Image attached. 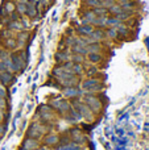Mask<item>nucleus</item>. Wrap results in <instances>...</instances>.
Segmentation results:
<instances>
[{"label":"nucleus","mask_w":149,"mask_h":150,"mask_svg":"<svg viewBox=\"0 0 149 150\" xmlns=\"http://www.w3.org/2000/svg\"><path fill=\"white\" fill-rule=\"evenodd\" d=\"M8 17H9V20H11V21H17V20H20L21 16L15 11V12H12L9 16H8Z\"/></svg>","instance_id":"nucleus-37"},{"label":"nucleus","mask_w":149,"mask_h":150,"mask_svg":"<svg viewBox=\"0 0 149 150\" xmlns=\"http://www.w3.org/2000/svg\"><path fill=\"white\" fill-rule=\"evenodd\" d=\"M92 12L96 16H107L108 15V9L104 7H95V8H92Z\"/></svg>","instance_id":"nucleus-33"},{"label":"nucleus","mask_w":149,"mask_h":150,"mask_svg":"<svg viewBox=\"0 0 149 150\" xmlns=\"http://www.w3.org/2000/svg\"><path fill=\"white\" fill-rule=\"evenodd\" d=\"M57 80H58V79H57ZM58 82H60L61 87L67 88V87H74V86H78L79 83L82 82V80L79 79L78 75H70V76H67V78H63V79H60Z\"/></svg>","instance_id":"nucleus-9"},{"label":"nucleus","mask_w":149,"mask_h":150,"mask_svg":"<svg viewBox=\"0 0 149 150\" xmlns=\"http://www.w3.org/2000/svg\"><path fill=\"white\" fill-rule=\"evenodd\" d=\"M86 49H87V54L89 53H102L103 52L102 42H92V44L87 45Z\"/></svg>","instance_id":"nucleus-25"},{"label":"nucleus","mask_w":149,"mask_h":150,"mask_svg":"<svg viewBox=\"0 0 149 150\" xmlns=\"http://www.w3.org/2000/svg\"><path fill=\"white\" fill-rule=\"evenodd\" d=\"M8 105L7 98H0V109H5Z\"/></svg>","instance_id":"nucleus-38"},{"label":"nucleus","mask_w":149,"mask_h":150,"mask_svg":"<svg viewBox=\"0 0 149 150\" xmlns=\"http://www.w3.org/2000/svg\"><path fill=\"white\" fill-rule=\"evenodd\" d=\"M100 1H102V7L108 8V7H111L114 3H116V0H100Z\"/></svg>","instance_id":"nucleus-36"},{"label":"nucleus","mask_w":149,"mask_h":150,"mask_svg":"<svg viewBox=\"0 0 149 150\" xmlns=\"http://www.w3.org/2000/svg\"><path fill=\"white\" fill-rule=\"evenodd\" d=\"M54 59H55V62H57L58 65L65 63V62H69V61H71V52L70 50H62V52L58 50V52L55 53V55H54Z\"/></svg>","instance_id":"nucleus-13"},{"label":"nucleus","mask_w":149,"mask_h":150,"mask_svg":"<svg viewBox=\"0 0 149 150\" xmlns=\"http://www.w3.org/2000/svg\"><path fill=\"white\" fill-rule=\"evenodd\" d=\"M7 28L11 29V30H13L15 33H18V32H21V30H25V29H24V26H23V24L20 23V20L9 21V24L7 25Z\"/></svg>","instance_id":"nucleus-26"},{"label":"nucleus","mask_w":149,"mask_h":150,"mask_svg":"<svg viewBox=\"0 0 149 150\" xmlns=\"http://www.w3.org/2000/svg\"><path fill=\"white\" fill-rule=\"evenodd\" d=\"M107 9H108V15H110V16H118L119 13L123 12V8L120 7V4H119L118 1L114 3V4L111 5V7H108V8H107Z\"/></svg>","instance_id":"nucleus-27"},{"label":"nucleus","mask_w":149,"mask_h":150,"mask_svg":"<svg viewBox=\"0 0 149 150\" xmlns=\"http://www.w3.org/2000/svg\"><path fill=\"white\" fill-rule=\"evenodd\" d=\"M106 36H107V38H110V40H118L119 38V34H118L116 28H106Z\"/></svg>","instance_id":"nucleus-32"},{"label":"nucleus","mask_w":149,"mask_h":150,"mask_svg":"<svg viewBox=\"0 0 149 150\" xmlns=\"http://www.w3.org/2000/svg\"><path fill=\"white\" fill-rule=\"evenodd\" d=\"M60 150H79V145L75 142H69L65 144V146H62Z\"/></svg>","instance_id":"nucleus-34"},{"label":"nucleus","mask_w":149,"mask_h":150,"mask_svg":"<svg viewBox=\"0 0 149 150\" xmlns=\"http://www.w3.org/2000/svg\"><path fill=\"white\" fill-rule=\"evenodd\" d=\"M71 62L74 63H81V65H83V63H86V55H82V54H74V53H71Z\"/></svg>","instance_id":"nucleus-31"},{"label":"nucleus","mask_w":149,"mask_h":150,"mask_svg":"<svg viewBox=\"0 0 149 150\" xmlns=\"http://www.w3.org/2000/svg\"><path fill=\"white\" fill-rule=\"evenodd\" d=\"M94 42H103L107 40V36H106V29H102V28H95L92 30V33L90 34Z\"/></svg>","instance_id":"nucleus-15"},{"label":"nucleus","mask_w":149,"mask_h":150,"mask_svg":"<svg viewBox=\"0 0 149 150\" xmlns=\"http://www.w3.org/2000/svg\"><path fill=\"white\" fill-rule=\"evenodd\" d=\"M3 132H4V128H3L1 125H0V137H1V136H3Z\"/></svg>","instance_id":"nucleus-41"},{"label":"nucleus","mask_w":149,"mask_h":150,"mask_svg":"<svg viewBox=\"0 0 149 150\" xmlns=\"http://www.w3.org/2000/svg\"><path fill=\"white\" fill-rule=\"evenodd\" d=\"M16 33L13 30H11V29L8 28H1L0 29V38L4 40V38H9V37H15Z\"/></svg>","instance_id":"nucleus-30"},{"label":"nucleus","mask_w":149,"mask_h":150,"mask_svg":"<svg viewBox=\"0 0 149 150\" xmlns=\"http://www.w3.org/2000/svg\"><path fill=\"white\" fill-rule=\"evenodd\" d=\"M107 16H98L94 20V23H92V25L95 26V28H102V29H106L107 28Z\"/></svg>","instance_id":"nucleus-24"},{"label":"nucleus","mask_w":149,"mask_h":150,"mask_svg":"<svg viewBox=\"0 0 149 150\" xmlns=\"http://www.w3.org/2000/svg\"><path fill=\"white\" fill-rule=\"evenodd\" d=\"M3 71H7V66H5L4 61H0V73H3Z\"/></svg>","instance_id":"nucleus-39"},{"label":"nucleus","mask_w":149,"mask_h":150,"mask_svg":"<svg viewBox=\"0 0 149 150\" xmlns=\"http://www.w3.org/2000/svg\"><path fill=\"white\" fill-rule=\"evenodd\" d=\"M82 83V90L83 92H91V93H95V92H99V91L103 90V82L98 78H87L84 79Z\"/></svg>","instance_id":"nucleus-4"},{"label":"nucleus","mask_w":149,"mask_h":150,"mask_svg":"<svg viewBox=\"0 0 149 150\" xmlns=\"http://www.w3.org/2000/svg\"><path fill=\"white\" fill-rule=\"evenodd\" d=\"M98 16L95 15L94 12H92V9H90V8H86L84 11H82L81 13V23L83 24H91L94 23V20Z\"/></svg>","instance_id":"nucleus-11"},{"label":"nucleus","mask_w":149,"mask_h":150,"mask_svg":"<svg viewBox=\"0 0 149 150\" xmlns=\"http://www.w3.org/2000/svg\"><path fill=\"white\" fill-rule=\"evenodd\" d=\"M70 52L74 54H82V55H87V49L86 46H81V45H73L70 47Z\"/></svg>","instance_id":"nucleus-28"},{"label":"nucleus","mask_w":149,"mask_h":150,"mask_svg":"<svg viewBox=\"0 0 149 150\" xmlns=\"http://www.w3.org/2000/svg\"><path fill=\"white\" fill-rule=\"evenodd\" d=\"M7 95H8L7 87H5V86H3L1 83H0V98H7Z\"/></svg>","instance_id":"nucleus-35"},{"label":"nucleus","mask_w":149,"mask_h":150,"mask_svg":"<svg viewBox=\"0 0 149 150\" xmlns=\"http://www.w3.org/2000/svg\"><path fill=\"white\" fill-rule=\"evenodd\" d=\"M44 144L46 146H55L60 144V137L57 134H53V133L52 134H48L44 138Z\"/></svg>","instance_id":"nucleus-22"},{"label":"nucleus","mask_w":149,"mask_h":150,"mask_svg":"<svg viewBox=\"0 0 149 150\" xmlns=\"http://www.w3.org/2000/svg\"><path fill=\"white\" fill-rule=\"evenodd\" d=\"M4 112H3V109H0V122L3 121V120H4Z\"/></svg>","instance_id":"nucleus-40"},{"label":"nucleus","mask_w":149,"mask_h":150,"mask_svg":"<svg viewBox=\"0 0 149 150\" xmlns=\"http://www.w3.org/2000/svg\"><path fill=\"white\" fill-rule=\"evenodd\" d=\"M15 82V74L9 73V71H3V73H0V83H1L3 86H11L12 83Z\"/></svg>","instance_id":"nucleus-16"},{"label":"nucleus","mask_w":149,"mask_h":150,"mask_svg":"<svg viewBox=\"0 0 149 150\" xmlns=\"http://www.w3.org/2000/svg\"><path fill=\"white\" fill-rule=\"evenodd\" d=\"M86 61L89 63H91V65H98V63H100L103 61V55L102 53H89L86 55Z\"/></svg>","instance_id":"nucleus-20"},{"label":"nucleus","mask_w":149,"mask_h":150,"mask_svg":"<svg viewBox=\"0 0 149 150\" xmlns=\"http://www.w3.org/2000/svg\"><path fill=\"white\" fill-rule=\"evenodd\" d=\"M12 1H15V3H16V1H18V0H12Z\"/></svg>","instance_id":"nucleus-43"},{"label":"nucleus","mask_w":149,"mask_h":150,"mask_svg":"<svg viewBox=\"0 0 149 150\" xmlns=\"http://www.w3.org/2000/svg\"><path fill=\"white\" fill-rule=\"evenodd\" d=\"M21 149L24 150H34V149H38V141L36 138H31V137H26L24 140L23 145H21Z\"/></svg>","instance_id":"nucleus-18"},{"label":"nucleus","mask_w":149,"mask_h":150,"mask_svg":"<svg viewBox=\"0 0 149 150\" xmlns=\"http://www.w3.org/2000/svg\"><path fill=\"white\" fill-rule=\"evenodd\" d=\"M28 0H18L16 1V12L20 16H25L26 13V8H28Z\"/></svg>","instance_id":"nucleus-23"},{"label":"nucleus","mask_w":149,"mask_h":150,"mask_svg":"<svg viewBox=\"0 0 149 150\" xmlns=\"http://www.w3.org/2000/svg\"><path fill=\"white\" fill-rule=\"evenodd\" d=\"M28 1H37V0H28Z\"/></svg>","instance_id":"nucleus-42"},{"label":"nucleus","mask_w":149,"mask_h":150,"mask_svg":"<svg viewBox=\"0 0 149 150\" xmlns=\"http://www.w3.org/2000/svg\"><path fill=\"white\" fill-rule=\"evenodd\" d=\"M46 132V127H45L44 124H42L41 121H34L33 124L29 127V129H28V137H31V138H40V137H42L44 136V133Z\"/></svg>","instance_id":"nucleus-5"},{"label":"nucleus","mask_w":149,"mask_h":150,"mask_svg":"<svg viewBox=\"0 0 149 150\" xmlns=\"http://www.w3.org/2000/svg\"><path fill=\"white\" fill-rule=\"evenodd\" d=\"M63 96L69 99H74V98H79V96L83 93V90L79 88L78 86H74V87H67V88H63L62 91Z\"/></svg>","instance_id":"nucleus-10"},{"label":"nucleus","mask_w":149,"mask_h":150,"mask_svg":"<svg viewBox=\"0 0 149 150\" xmlns=\"http://www.w3.org/2000/svg\"><path fill=\"white\" fill-rule=\"evenodd\" d=\"M116 1H118V0H116Z\"/></svg>","instance_id":"nucleus-44"},{"label":"nucleus","mask_w":149,"mask_h":150,"mask_svg":"<svg viewBox=\"0 0 149 150\" xmlns=\"http://www.w3.org/2000/svg\"><path fill=\"white\" fill-rule=\"evenodd\" d=\"M118 3L123 8V11L135 12V8H136V1L135 0H118Z\"/></svg>","instance_id":"nucleus-19"},{"label":"nucleus","mask_w":149,"mask_h":150,"mask_svg":"<svg viewBox=\"0 0 149 150\" xmlns=\"http://www.w3.org/2000/svg\"><path fill=\"white\" fill-rule=\"evenodd\" d=\"M15 38L17 42V50H23L28 45V42L31 41V33H29V30H21L16 33Z\"/></svg>","instance_id":"nucleus-6"},{"label":"nucleus","mask_w":149,"mask_h":150,"mask_svg":"<svg viewBox=\"0 0 149 150\" xmlns=\"http://www.w3.org/2000/svg\"><path fill=\"white\" fill-rule=\"evenodd\" d=\"M82 4L86 5V8H90V9H92L95 7H102L100 0H82Z\"/></svg>","instance_id":"nucleus-29"},{"label":"nucleus","mask_w":149,"mask_h":150,"mask_svg":"<svg viewBox=\"0 0 149 150\" xmlns=\"http://www.w3.org/2000/svg\"><path fill=\"white\" fill-rule=\"evenodd\" d=\"M82 100L84 101V104H87L90 109H91L94 113H99L103 108V101L99 96H96L95 93H91V92H84L83 98Z\"/></svg>","instance_id":"nucleus-2"},{"label":"nucleus","mask_w":149,"mask_h":150,"mask_svg":"<svg viewBox=\"0 0 149 150\" xmlns=\"http://www.w3.org/2000/svg\"><path fill=\"white\" fill-rule=\"evenodd\" d=\"M16 11V3L12 0H4L0 7V17H7Z\"/></svg>","instance_id":"nucleus-7"},{"label":"nucleus","mask_w":149,"mask_h":150,"mask_svg":"<svg viewBox=\"0 0 149 150\" xmlns=\"http://www.w3.org/2000/svg\"><path fill=\"white\" fill-rule=\"evenodd\" d=\"M67 134H69V137H70L75 144H81V142H83V141H84L83 132H82L79 128H71V129L69 130Z\"/></svg>","instance_id":"nucleus-12"},{"label":"nucleus","mask_w":149,"mask_h":150,"mask_svg":"<svg viewBox=\"0 0 149 150\" xmlns=\"http://www.w3.org/2000/svg\"><path fill=\"white\" fill-rule=\"evenodd\" d=\"M83 66H84V75L89 78L96 76V74L99 73V69L96 67V65H91V63L87 62V66L86 65H83Z\"/></svg>","instance_id":"nucleus-21"},{"label":"nucleus","mask_w":149,"mask_h":150,"mask_svg":"<svg viewBox=\"0 0 149 150\" xmlns=\"http://www.w3.org/2000/svg\"><path fill=\"white\" fill-rule=\"evenodd\" d=\"M70 103H71V107L79 112V115L82 116V119L87 120V121H92V120H94L95 113L87 107V104H84V101L82 100L81 98L70 99Z\"/></svg>","instance_id":"nucleus-1"},{"label":"nucleus","mask_w":149,"mask_h":150,"mask_svg":"<svg viewBox=\"0 0 149 150\" xmlns=\"http://www.w3.org/2000/svg\"><path fill=\"white\" fill-rule=\"evenodd\" d=\"M1 47L8 52H16L17 50V42H16L15 37H9V38H4L1 40Z\"/></svg>","instance_id":"nucleus-14"},{"label":"nucleus","mask_w":149,"mask_h":150,"mask_svg":"<svg viewBox=\"0 0 149 150\" xmlns=\"http://www.w3.org/2000/svg\"><path fill=\"white\" fill-rule=\"evenodd\" d=\"M95 29L94 25H91V24H78V25L75 26V33L77 36H81V37H86V36H90V34L92 33V30Z\"/></svg>","instance_id":"nucleus-8"},{"label":"nucleus","mask_w":149,"mask_h":150,"mask_svg":"<svg viewBox=\"0 0 149 150\" xmlns=\"http://www.w3.org/2000/svg\"><path fill=\"white\" fill-rule=\"evenodd\" d=\"M25 16L28 18H31V20H33V18H37L40 16L38 11H37V8H36V1H29L28 3V8H26Z\"/></svg>","instance_id":"nucleus-17"},{"label":"nucleus","mask_w":149,"mask_h":150,"mask_svg":"<svg viewBox=\"0 0 149 150\" xmlns=\"http://www.w3.org/2000/svg\"><path fill=\"white\" fill-rule=\"evenodd\" d=\"M49 105L53 108V111L55 112V113L61 115V116H63L65 113H67L69 111H70L73 107H71V103L69 100H66V99L63 98H55L53 99V100L49 101Z\"/></svg>","instance_id":"nucleus-3"}]
</instances>
